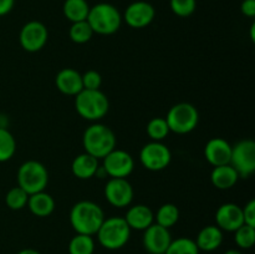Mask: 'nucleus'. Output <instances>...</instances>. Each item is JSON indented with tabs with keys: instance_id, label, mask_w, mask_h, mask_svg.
I'll return each mask as SVG.
<instances>
[{
	"instance_id": "3",
	"label": "nucleus",
	"mask_w": 255,
	"mask_h": 254,
	"mask_svg": "<svg viewBox=\"0 0 255 254\" xmlns=\"http://www.w3.org/2000/svg\"><path fill=\"white\" fill-rule=\"evenodd\" d=\"M86 20L95 34L112 35L121 27L122 15L115 5L99 2L90 7Z\"/></svg>"
},
{
	"instance_id": "34",
	"label": "nucleus",
	"mask_w": 255,
	"mask_h": 254,
	"mask_svg": "<svg viewBox=\"0 0 255 254\" xmlns=\"http://www.w3.org/2000/svg\"><path fill=\"white\" fill-rule=\"evenodd\" d=\"M242 209H243L244 224L255 227V201L254 199L249 201L248 203L246 204V207Z\"/></svg>"
},
{
	"instance_id": "37",
	"label": "nucleus",
	"mask_w": 255,
	"mask_h": 254,
	"mask_svg": "<svg viewBox=\"0 0 255 254\" xmlns=\"http://www.w3.org/2000/svg\"><path fill=\"white\" fill-rule=\"evenodd\" d=\"M17 254H41V253H40V252H37L36 249L26 248V249H22V251H20Z\"/></svg>"
},
{
	"instance_id": "11",
	"label": "nucleus",
	"mask_w": 255,
	"mask_h": 254,
	"mask_svg": "<svg viewBox=\"0 0 255 254\" xmlns=\"http://www.w3.org/2000/svg\"><path fill=\"white\" fill-rule=\"evenodd\" d=\"M47 39H49V31L41 21L32 20L26 22L20 30V45L27 52H37L44 49Z\"/></svg>"
},
{
	"instance_id": "30",
	"label": "nucleus",
	"mask_w": 255,
	"mask_h": 254,
	"mask_svg": "<svg viewBox=\"0 0 255 254\" xmlns=\"http://www.w3.org/2000/svg\"><path fill=\"white\" fill-rule=\"evenodd\" d=\"M27 199H29V194L17 186L12 187L11 189L7 191L6 196H5V203L12 211H20L26 207Z\"/></svg>"
},
{
	"instance_id": "12",
	"label": "nucleus",
	"mask_w": 255,
	"mask_h": 254,
	"mask_svg": "<svg viewBox=\"0 0 255 254\" xmlns=\"http://www.w3.org/2000/svg\"><path fill=\"white\" fill-rule=\"evenodd\" d=\"M105 197L111 206L125 208L133 201V187L126 178H111L105 186Z\"/></svg>"
},
{
	"instance_id": "36",
	"label": "nucleus",
	"mask_w": 255,
	"mask_h": 254,
	"mask_svg": "<svg viewBox=\"0 0 255 254\" xmlns=\"http://www.w3.org/2000/svg\"><path fill=\"white\" fill-rule=\"evenodd\" d=\"M15 0H0V16H5L12 10Z\"/></svg>"
},
{
	"instance_id": "7",
	"label": "nucleus",
	"mask_w": 255,
	"mask_h": 254,
	"mask_svg": "<svg viewBox=\"0 0 255 254\" xmlns=\"http://www.w3.org/2000/svg\"><path fill=\"white\" fill-rule=\"evenodd\" d=\"M169 131L177 134H186L193 131L199 121L196 107L188 102H181L169 109L166 116Z\"/></svg>"
},
{
	"instance_id": "9",
	"label": "nucleus",
	"mask_w": 255,
	"mask_h": 254,
	"mask_svg": "<svg viewBox=\"0 0 255 254\" xmlns=\"http://www.w3.org/2000/svg\"><path fill=\"white\" fill-rule=\"evenodd\" d=\"M172 153L168 147L162 142L152 141L144 144L139 152V161L148 171L158 172L167 168L171 163Z\"/></svg>"
},
{
	"instance_id": "22",
	"label": "nucleus",
	"mask_w": 255,
	"mask_h": 254,
	"mask_svg": "<svg viewBox=\"0 0 255 254\" xmlns=\"http://www.w3.org/2000/svg\"><path fill=\"white\" fill-rule=\"evenodd\" d=\"M239 179V174L231 164H223V166L214 167L211 173V181L216 188L226 191L236 186Z\"/></svg>"
},
{
	"instance_id": "4",
	"label": "nucleus",
	"mask_w": 255,
	"mask_h": 254,
	"mask_svg": "<svg viewBox=\"0 0 255 254\" xmlns=\"http://www.w3.org/2000/svg\"><path fill=\"white\" fill-rule=\"evenodd\" d=\"M97 241L109 251H117L126 246L131 237V228L124 217L105 218L96 233Z\"/></svg>"
},
{
	"instance_id": "35",
	"label": "nucleus",
	"mask_w": 255,
	"mask_h": 254,
	"mask_svg": "<svg viewBox=\"0 0 255 254\" xmlns=\"http://www.w3.org/2000/svg\"><path fill=\"white\" fill-rule=\"evenodd\" d=\"M241 11L244 16H255V0H243L241 4Z\"/></svg>"
},
{
	"instance_id": "19",
	"label": "nucleus",
	"mask_w": 255,
	"mask_h": 254,
	"mask_svg": "<svg viewBox=\"0 0 255 254\" xmlns=\"http://www.w3.org/2000/svg\"><path fill=\"white\" fill-rule=\"evenodd\" d=\"M99 167V159L85 152L75 157L71 163V171L76 178L90 179L96 176Z\"/></svg>"
},
{
	"instance_id": "17",
	"label": "nucleus",
	"mask_w": 255,
	"mask_h": 254,
	"mask_svg": "<svg viewBox=\"0 0 255 254\" xmlns=\"http://www.w3.org/2000/svg\"><path fill=\"white\" fill-rule=\"evenodd\" d=\"M55 84H56L57 90L67 96H76L79 92L84 90L81 74L71 67L60 70L55 77Z\"/></svg>"
},
{
	"instance_id": "28",
	"label": "nucleus",
	"mask_w": 255,
	"mask_h": 254,
	"mask_svg": "<svg viewBox=\"0 0 255 254\" xmlns=\"http://www.w3.org/2000/svg\"><path fill=\"white\" fill-rule=\"evenodd\" d=\"M199 249L197 247L196 242L187 237L172 239L171 244L167 248L164 254H199Z\"/></svg>"
},
{
	"instance_id": "16",
	"label": "nucleus",
	"mask_w": 255,
	"mask_h": 254,
	"mask_svg": "<svg viewBox=\"0 0 255 254\" xmlns=\"http://www.w3.org/2000/svg\"><path fill=\"white\" fill-rule=\"evenodd\" d=\"M232 156V146L228 141L216 137L207 142L204 147V157L213 167L229 164Z\"/></svg>"
},
{
	"instance_id": "38",
	"label": "nucleus",
	"mask_w": 255,
	"mask_h": 254,
	"mask_svg": "<svg viewBox=\"0 0 255 254\" xmlns=\"http://www.w3.org/2000/svg\"><path fill=\"white\" fill-rule=\"evenodd\" d=\"M224 254H243V253H242L241 251H238V249H228Z\"/></svg>"
},
{
	"instance_id": "21",
	"label": "nucleus",
	"mask_w": 255,
	"mask_h": 254,
	"mask_svg": "<svg viewBox=\"0 0 255 254\" xmlns=\"http://www.w3.org/2000/svg\"><path fill=\"white\" fill-rule=\"evenodd\" d=\"M27 207L30 212L36 217H49L55 209V199L51 194L46 193L45 191L37 192V193L30 194L27 199Z\"/></svg>"
},
{
	"instance_id": "20",
	"label": "nucleus",
	"mask_w": 255,
	"mask_h": 254,
	"mask_svg": "<svg viewBox=\"0 0 255 254\" xmlns=\"http://www.w3.org/2000/svg\"><path fill=\"white\" fill-rule=\"evenodd\" d=\"M194 242L199 251L213 252L223 243V231L217 226H207L199 231Z\"/></svg>"
},
{
	"instance_id": "14",
	"label": "nucleus",
	"mask_w": 255,
	"mask_h": 254,
	"mask_svg": "<svg viewBox=\"0 0 255 254\" xmlns=\"http://www.w3.org/2000/svg\"><path fill=\"white\" fill-rule=\"evenodd\" d=\"M143 247L149 254H164L171 244L172 237L168 228L153 223L143 231Z\"/></svg>"
},
{
	"instance_id": "26",
	"label": "nucleus",
	"mask_w": 255,
	"mask_h": 254,
	"mask_svg": "<svg viewBox=\"0 0 255 254\" xmlns=\"http://www.w3.org/2000/svg\"><path fill=\"white\" fill-rule=\"evenodd\" d=\"M94 30L91 29L87 20L72 22L69 30V36L76 44H86L94 36Z\"/></svg>"
},
{
	"instance_id": "23",
	"label": "nucleus",
	"mask_w": 255,
	"mask_h": 254,
	"mask_svg": "<svg viewBox=\"0 0 255 254\" xmlns=\"http://www.w3.org/2000/svg\"><path fill=\"white\" fill-rule=\"evenodd\" d=\"M90 7L87 0H65L62 12L69 21H84L87 19Z\"/></svg>"
},
{
	"instance_id": "6",
	"label": "nucleus",
	"mask_w": 255,
	"mask_h": 254,
	"mask_svg": "<svg viewBox=\"0 0 255 254\" xmlns=\"http://www.w3.org/2000/svg\"><path fill=\"white\" fill-rule=\"evenodd\" d=\"M16 178L17 186L30 196L45 191L49 183V172L41 162L30 159L19 167Z\"/></svg>"
},
{
	"instance_id": "5",
	"label": "nucleus",
	"mask_w": 255,
	"mask_h": 254,
	"mask_svg": "<svg viewBox=\"0 0 255 254\" xmlns=\"http://www.w3.org/2000/svg\"><path fill=\"white\" fill-rule=\"evenodd\" d=\"M76 112L87 121L104 119L110 110V102L101 90H82L75 96Z\"/></svg>"
},
{
	"instance_id": "32",
	"label": "nucleus",
	"mask_w": 255,
	"mask_h": 254,
	"mask_svg": "<svg viewBox=\"0 0 255 254\" xmlns=\"http://www.w3.org/2000/svg\"><path fill=\"white\" fill-rule=\"evenodd\" d=\"M172 12L179 17H188L196 11L197 0H169Z\"/></svg>"
},
{
	"instance_id": "31",
	"label": "nucleus",
	"mask_w": 255,
	"mask_h": 254,
	"mask_svg": "<svg viewBox=\"0 0 255 254\" xmlns=\"http://www.w3.org/2000/svg\"><path fill=\"white\" fill-rule=\"evenodd\" d=\"M234 242L241 249H251L255 244V227L243 224L234 232Z\"/></svg>"
},
{
	"instance_id": "13",
	"label": "nucleus",
	"mask_w": 255,
	"mask_h": 254,
	"mask_svg": "<svg viewBox=\"0 0 255 254\" xmlns=\"http://www.w3.org/2000/svg\"><path fill=\"white\" fill-rule=\"evenodd\" d=\"M156 16V9L151 2L143 1H133L126 7L124 12V17L126 24L132 29H143L148 26L153 21Z\"/></svg>"
},
{
	"instance_id": "10",
	"label": "nucleus",
	"mask_w": 255,
	"mask_h": 254,
	"mask_svg": "<svg viewBox=\"0 0 255 254\" xmlns=\"http://www.w3.org/2000/svg\"><path fill=\"white\" fill-rule=\"evenodd\" d=\"M102 159V168L106 176H110L111 178H126L134 168L133 157L124 149H112Z\"/></svg>"
},
{
	"instance_id": "15",
	"label": "nucleus",
	"mask_w": 255,
	"mask_h": 254,
	"mask_svg": "<svg viewBox=\"0 0 255 254\" xmlns=\"http://www.w3.org/2000/svg\"><path fill=\"white\" fill-rule=\"evenodd\" d=\"M217 227L226 232H236L244 224L243 209L236 203H224L216 212Z\"/></svg>"
},
{
	"instance_id": "29",
	"label": "nucleus",
	"mask_w": 255,
	"mask_h": 254,
	"mask_svg": "<svg viewBox=\"0 0 255 254\" xmlns=\"http://www.w3.org/2000/svg\"><path fill=\"white\" fill-rule=\"evenodd\" d=\"M146 131L149 138L156 142L163 141L171 132L164 117H154V119H152L147 125Z\"/></svg>"
},
{
	"instance_id": "33",
	"label": "nucleus",
	"mask_w": 255,
	"mask_h": 254,
	"mask_svg": "<svg viewBox=\"0 0 255 254\" xmlns=\"http://www.w3.org/2000/svg\"><path fill=\"white\" fill-rule=\"evenodd\" d=\"M82 76V86L84 90H100L102 85V77L96 70H89Z\"/></svg>"
},
{
	"instance_id": "8",
	"label": "nucleus",
	"mask_w": 255,
	"mask_h": 254,
	"mask_svg": "<svg viewBox=\"0 0 255 254\" xmlns=\"http://www.w3.org/2000/svg\"><path fill=\"white\" fill-rule=\"evenodd\" d=\"M232 167L239 177L247 178L255 171V142L253 139H242L232 146L231 162Z\"/></svg>"
},
{
	"instance_id": "27",
	"label": "nucleus",
	"mask_w": 255,
	"mask_h": 254,
	"mask_svg": "<svg viewBox=\"0 0 255 254\" xmlns=\"http://www.w3.org/2000/svg\"><path fill=\"white\" fill-rule=\"evenodd\" d=\"M16 152V141L7 128H0V162L12 158Z\"/></svg>"
},
{
	"instance_id": "1",
	"label": "nucleus",
	"mask_w": 255,
	"mask_h": 254,
	"mask_svg": "<svg viewBox=\"0 0 255 254\" xmlns=\"http://www.w3.org/2000/svg\"><path fill=\"white\" fill-rule=\"evenodd\" d=\"M105 218L101 207L92 201L77 202L70 211V223L79 234L95 236Z\"/></svg>"
},
{
	"instance_id": "2",
	"label": "nucleus",
	"mask_w": 255,
	"mask_h": 254,
	"mask_svg": "<svg viewBox=\"0 0 255 254\" xmlns=\"http://www.w3.org/2000/svg\"><path fill=\"white\" fill-rule=\"evenodd\" d=\"M116 134L109 126L102 124H94L87 127L82 136V144L85 152L97 159H102L112 149L116 148Z\"/></svg>"
},
{
	"instance_id": "39",
	"label": "nucleus",
	"mask_w": 255,
	"mask_h": 254,
	"mask_svg": "<svg viewBox=\"0 0 255 254\" xmlns=\"http://www.w3.org/2000/svg\"><path fill=\"white\" fill-rule=\"evenodd\" d=\"M254 30H255V24L252 25V27H251V39H252V41H255V35H254Z\"/></svg>"
},
{
	"instance_id": "18",
	"label": "nucleus",
	"mask_w": 255,
	"mask_h": 254,
	"mask_svg": "<svg viewBox=\"0 0 255 254\" xmlns=\"http://www.w3.org/2000/svg\"><path fill=\"white\" fill-rule=\"evenodd\" d=\"M128 227L136 231H144L151 224L154 223V214L152 209L146 204H136L128 208L126 216L124 217Z\"/></svg>"
},
{
	"instance_id": "25",
	"label": "nucleus",
	"mask_w": 255,
	"mask_h": 254,
	"mask_svg": "<svg viewBox=\"0 0 255 254\" xmlns=\"http://www.w3.org/2000/svg\"><path fill=\"white\" fill-rule=\"evenodd\" d=\"M94 252L95 241L92 236L76 233L69 243L70 254H94Z\"/></svg>"
},
{
	"instance_id": "24",
	"label": "nucleus",
	"mask_w": 255,
	"mask_h": 254,
	"mask_svg": "<svg viewBox=\"0 0 255 254\" xmlns=\"http://www.w3.org/2000/svg\"><path fill=\"white\" fill-rule=\"evenodd\" d=\"M156 223L159 226L164 227V228H171L174 224L178 222L179 219V209L176 204L173 203H164L157 211L156 216Z\"/></svg>"
}]
</instances>
